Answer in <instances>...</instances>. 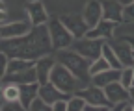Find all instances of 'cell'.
I'll use <instances>...</instances> for the list:
<instances>
[{"label": "cell", "mask_w": 134, "mask_h": 111, "mask_svg": "<svg viewBox=\"0 0 134 111\" xmlns=\"http://www.w3.org/2000/svg\"><path fill=\"white\" fill-rule=\"evenodd\" d=\"M0 52H4L9 59H32V61H36L43 56H50L54 50H52V44H50L47 24L34 26L23 37L2 39L0 41Z\"/></svg>", "instance_id": "obj_1"}, {"label": "cell", "mask_w": 134, "mask_h": 111, "mask_svg": "<svg viewBox=\"0 0 134 111\" xmlns=\"http://www.w3.org/2000/svg\"><path fill=\"white\" fill-rule=\"evenodd\" d=\"M56 63L63 65L67 70H71L78 80L82 82V85L86 87L91 82V76H90V61L86 57H82L80 54H76L73 48H65V50H58L54 54Z\"/></svg>", "instance_id": "obj_2"}, {"label": "cell", "mask_w": 134, "mask_h": 111, "mask_svg": "<svg viewBox=\"0 0 134 111\" xmlns=\"http://www.w3.org/2000/svg\"><path fill=\"white\" fill-rule=\"evenodd\" d=\"M52 85H56L62 93H65V94H75L78 89H82L84 85H82V82L78 80V78L71 72V70H67L63 65H60V63H56L54 65V69H52V72H50V80H48Z\"/></svg>", "instance_id": "obj_3"}, {"label": "cell", "mask_w": 134, "mask_h": 111, "mask_svg": "<svg viewBox=\"0 0 134 111\" xmlns=\"http://www.w3.org/2000/svg\"><path fill=\"white\" fill-rule=\"evenodd\" d=\"M47 30H48L50 44H52V50L54 52L71 48V44L75 43V37L71 35V31L62 24L60 19H50L47 22Z\"/></svg>", "instance_id": "obj_4"}, {"label": "cell", "mask_w": 134, "mask_h": 111, "mask_svg": "<svg viewBox=\"0 0 134 111\" xmlns=\"http://www.w3.org/2000/svg\"><path fill=\"white\" fill-rule=\"evenodd\" d=\"M106 41H100V39H90V37H82V39H75V43L71 44V48L80 54L82 57H86L90 63L99 59L100 54H103V46Z\"/></svg>", "instance_id": "obj_5"}, {"label": "cell", "mask_w": 134, "mask_h": 111, "mask_svg": "<svg viewBox=\"0 0 134 111\" xmlns=\"http://www.w3.org/2000/svg\"><path fill=\"white\" fill-rule=\"evenodd\" d=\"M75 94H78V96L86 102L88 106H108V107H112L110 102L106 100L104 89H103V87H97V85H93V83H90V85H86V87L78 89Z\"/></svg>", "instance_id": "obj_6"}, {"label": "cell", "mask_w": 134, "mask_h": 111, "mask_svg": "<svg viewBox=\"0 0 134 111\" xmlns=\"http://www.w3.org/2000/svg\"><path fill=\"white\" fill-rule=\"evenodd\" d=\"M34 26L30 24V21H11V22H4L0 24V39H17L26 35Z\"/></svg>", "instance_id": "obj_7"}, {"label": "cell", "mask_w": 134, "mask_h": 111, "mask_svg": "<svg viewBox=\"0 0 134 111\" xmlns=\"http://www.w3.org/2000/svg\"><path fill=\"white\" fill-rule=\"evenodd\" d=\"M60 21H62V24L71 31V35L75 37V39H82V37H86V34H88V24L84 22V19H82V15L80 13H69V15H63V17H60Z\"/></svg>", "instance_id": "obj_8"}, {"label": "cell", "mask_w": 134, "mask_h": 111, "mask_svg": "<svg viewBox=\"0 0 134 111\" xmlns=\"http://www.w3.org/2000/svg\"><path fill=\"white\" fill-rule=\"evenodd\" d=\"M80 15H82L84 22L88 24V28L97 26L103 21V6H100V0H88Z\"/></svg>", "instance_id": "obj_9"}, {"label": "cell", "mask_w": 134, "mask_h": 111, "mask_svg": "<svg viewBox=\"0 0 134 111\" xmlns=\"http://www.w3.org/2000/svg\"><path fill=\"white\" fill-rule=\"evenodd\" d=\"M117 26H119V24L110 22V21H100L97 26H93V28L88 30L86 37H90V39H100V41H106L108 43V41L114 39V31H115Z\"/></svg>", "instance_id": "obj_10"}, {"label": "cell", "mask_w": 134, "mask_h": 111, "mask_svg": "<svg viewBox=\"0 0 134 111\" xmlns=\"http://www.w3.org/2000/svg\"><path fill=\"white\" fill-rule=\"evenodd\" d=\"M26 15H28V21L32 26H45L50 21L43 2H28L26 4Z\"/></svg>", "instance_id": "obj_11"}, {"label": "cell", "mask_w": 134, "mask_h": 111, "mask_svg": "<svg viewBox=\"0 0 134 111\" xmlns=\"http://www.w3.org/2000/svg\"><path fill=\"white\" fill-rule=\"evenodd\" d=\"M56 65V59L54 56L50 54V56H43L39 59H36V65H34V69H36V74H37V83L43 85L50 80V72H52Z\"/></svg>", "instance_id": "obj_12"}, {"label": "cell", "mask_w": 134, "mask_h": 111, "mask_svg": "<svg viewBox=\"0 0 134 111\" xmlns=\"http://www.w3.org/2000/svg\"><path fill=\"white\" fill-rule=\"evenodd\" d=\"M108 44L112 46V50L115 52L117 59L121 61L123 69L125 67H132V46L125 39H112V41H108Z\"/></svg>", "instance_id": "obj_13"}, {"label": "cell", "mask_w": 134, "mask_h": 111, "mask_svg": "<svg viewBox=\"0 0 134 111\" xmlns=\"http://www.w3.org/2000/svg\"><path fill=\"white\" fill-rule=\"evenodd\" d=\"M103 21H110L115 24L123 22V6L117 0H103Z\"/></svg>", "instance_id": "obj_14"}, {"label": "cell", "mask_w": 134, "mask_h": 111, "mask_svg": "<svg viewBox=\"0 0 134 111\" xmlns=\"http://www.w3.org/2000/svg\"><path fill=\"white\" fill-rule=\"evenodd\" d=\"M104 94H106V100L110 102V106H117V104L130 102V100H129V89H125L119 82H114V83L106 85V87H104Z\"/></svg>", "instance_id": "obj_15"}, {"label": "cell", "mask_w": 134, "mask_h": 111, "mask_svg": "<svg viewBox=\"0 0 134 111\" xmlns=\"http://www.w3.org/2000/svg\"><path fill=\"white\" fill-rule=\"evenodd\" d=\"M4 83H15V85H28V83H36L37 82V74H36V69H26V70H21V72H11V74H6L2 78Z\"/></svg>", "instance_id": "obj_16"}, {"label": "cell", "mask_w": 134, "mask_h": 111, "mask_svg": "<svg viewBox=\"0 0 134 111\" xmlns=\"http://www.w3.org/2000/svg\"><path fill=\"white\" fill-rule=\"evenodd\" d=\"M37 96H39L41 100H45L47 104H50V106H52L54 102H58V100H69V94L62 93L56 85H52L50 82H47V83L39 85V93H37Z\"/></svg>", "instance_id": "obj_17"}, {"label": "cell", "mask_w": 134, "mask_h": 111, "mask_svg": "<svg viewBox=\"0 0 134 111\" xmlns=\"http://www.w3.org/2000/svg\"><path fill=\"white\" fill-rule=\"evenodd\" d=\"M119 76H121V70H117V69H106V70H103V72L91 76V82H90V83L104 89L106 85H110V83H114V82H119Z\"/></svg>", "instance_id": "obj_18"}, {"label": "cell", "mask_w": 134, "mask_h": 111, "mask_svg": "<svg viewBox=\"0 0 134 111\" xmlns=\"http://www.w3.org/2000/svg\"><path fill=\"white\" fill-rule=\"evenodd\" d=\"M37 93H39V83H28V85H21V104L24 109H28L32 106V102L37 98Z\"/></svg>", "instance_id": "obj_19"}, {"label": "cell", "mask_w": 134, "mask_h": 111, "mask_svg": "<svg viewBox=\"0 0 134 111\" xmlns=\"http://www.w3.org/2000/svg\"><path fill=\"white\" fill-rule=\"evenodd\" d=\"M2 100H4V102H19V100H21V85L4 83V89H2Z\"/></svg>", "instance_id": "obj_20"}, {"label": "cell", "mask_w": 134, "mask_h": 111, "mask_svg": "<svg viewBox=\"0 0 134 111\" xmlns=\"http://www.w3.org/2000/svg\"><path fill=\"white\" fill-rule=\"evenodd\" d=\"M103 56L104 59H106V63L110 65V69H117V70H121L123 69V65H121V61L117 59V56H115V52L112 50V46L108 44V43H104V46H103Z\"/></svg>", "instance_id": "obj_21"}, {"label": "cell", "mask_w": 134, "mask_h": 111, "mask_svg": "<svg viewBox=\"0 0 134 111\" xmlns=\"http://www.w3.org/2000/svg\"><path fill=\"white\" fill-rule=\"evenodd\" d=\"M34 65H36V61H32V59H9V65H8V72L6 74L21 72V70L32 69Z\"/></svg>", "instance_id": "obj_22"}, {"label": "cell", "mask_w": 134, "mask_h": 111, "mask_svg": "<svg viewBox=\"0 0 134 111\" xmlns=\"http://www.w3.org/2000/svg\"><path fill=\"white\" fill-rule=\"evenodd\" d=\"M106 69H110V65L106 63V59L100 56L99 59H95V61L90 63V76H95V74L103 72V70H106Z\"/></svg>", "instance_id": "obj_23"}, {"label": "cell", "mask_w": 134, "mask_h": 111, "mask_svg": "<svg viewBox=\"0 0 134 111\" xmlns=\"http://www.w3.org/2000/svg\"><path fill=\"white\" fill-rule=\"evenodd\" d=\"M84 107H86V102L78 94H71L67 100V111H84Z\"/></svg>", "instance_id": "obj_24"}, {"label": "cell", "mask_w": 134, "mask_h": 111, "mask_svg": "<svg viewBox=\"0 0 134 111\" xmlns=\"http://www.w3.org/2000/svg\"><path fill=\"white\" fill-rule=\"evenodd\" d=\"M119 83H121L125 89H129L130 85H134V82H132V67H125V69H121Z\"/></svg>", "instance_id": "obj_25"}, {"label": "cell", "mask_w": 134, "mask_h": 111, "mask_svg": "<svg viewBox=\"0 0 134 111\" xmlns=\"http://www.w3.org/2000/svg\"><path fill=\"white\" fill-rule=\"evenodd\" d=\"M28 111H52V106L47 104L45 100H41V98L37 96L36 100L32 102V106L28 107Z\"/></svg>", "instance_id": "obj_26"}, {"label": "cell", "mask_w": 134, "mask_h": 111, "mask_svg": "<svg viewBox=\"0 0 134 111\" xmlns=\"http://www.w3.org/2000/svg\"><path fill=\"white\" fill-rule=\"evenodd\" d=\"M123 22H134V2L123 6Z\"/></svg>", "instance_id": "obj_27"}, {"label": "cell", "mask_w": 134, "mask_h": 111, "mask_svg": "<svg viewBox=\"0 0 134 111\" xmlns=\"http://www.w3.org/2000/svg\"><path fill=\"white\" fill-rule=\"evenodd\" d=\"M8 65H9V57L4 54V52H0V80L6 76L8 72Z\"/></svg>", "instance_id": "obj_28"}, {"label": "cell", "mask_w": 134, "mask_h": 111, "mask_svg": "<svg viewBox=\"0 0 134 111\" xmlns=\"http://www.w3.org/2000/svg\"><path fill=\"white\" fill-rule=\"evenodd\" d=\"M2 111H28V109H24L21 102H4Z\"/></svg>", "instance_id": "obj_29"}, {"label": "cell", "mask_w": 134, "mask_h": 111, "mask_svg": "<svg viewBox=\"0 0 134 111\" xmlns=\"http://www.w3.org/2000/svg\"><path fill=\"white\" fill-rule=\"evenodd\" d=\"M52 111H67V100H58L52 104Z\"/></svg>", "instance_id": "obj_30"}, {"label": "cell", "mask_w": 134, "mask_h": 111, "mask_svg": "<svg viewBox=\"0 0 134 111\" xmlns=\"http://www.w3.org/2000/svg\"><path fill=\"white\" fill-rule=\"evenodd\" d=\"M84 111H110V107H108V106H88V104H86Z\"/></svg>", "instance_id": "obj_31"}, {"label": "cell", "mask_w": 134, "mask_h": 111, "mask_svg": "<svg viewBox=\"0 0 134 111\" xmlns=\"http://www.w3.org/2000/svg\"><path fill=\"white\" fill-rule=\"evenodd\" d=\"M8 19V11H0V24H4Z\"/></svg>", "instance_id": "obj_32"}, {"label": "cell", "mask_w": 134, "mask_h": 111, "mask_svg": "<svg viewBox=\"0 0 134 111\" xmlns=\"http://www.w3.org/2000/svg\"><path fill=\"white\" fill-rule=\"evenodd\" d=\"M129 100H130V102H134V85H130V87H129Z\"/></svg>", "instance_id": "obj_33"}, {"label": "cell", "mask_w": 134, "mask_h": 111, "mask_svg": "<svg viewBox=\"0 0 134 111\" xmlns=\"http://www.w3.org/2000/svg\"><path fill=\"white\" fill-rule=\"evenodd\" d=\"M123 111H134V109H132V104H130V102H125V104H123Z\"/></svg>", "instance_id": "obj_34"}, {"label": "cell", "mask_w": 134, "mask_h": 111, "mask_svg": "<svg viewBox=\"0 0 134 111\" xmlns=\"http://www.w3.org/2000/svg\"><path fill=\"white\" fill-rule=\"evenodd\" d=\"M110 111H123V104H117V106H112Z\"/></svg>", "instance_id": "obj_35"}, {"label": "cell", "mask_w": 134, "mask_h": 111, "mask_svg": "<svg viewBox=\"0 0 134 111\" xmlns=\"http://www.w3.org/2000/svg\"><path fill=\"white\" fill-rule=\"evenodd\" d=\"M8 9V4H6V0H0V11H6Z\"/></svg>", "instance_id": "obj_36"}, {"label": "cell", "mask_w": 134, "mask_h": 111, "mask_svg": "<svg viewBox=\"0 0 134 111\" xmlns=\"http://www.w3.org/2000/svg\"><path fill=\"white\" fill-rule=\"evenodd\" d=\"M117 2H119L121 6H129V4H132L134 0H117Z\"/></svg>", "instance_id": "obj_37"}, {"label": "cell", "mask_w": 134, "mask_h": 111, "mask_svg": "<svg viewBox=\"0 0 134 111\" xmlns=\"http://www.w3.org/2000/svg\"><path fill=\"white\" fill-rule=\"evenodd\" d=\"M2 89H4V82L0 80V98H2Z\"/></svg>", "instance_id": "obj_38"}, {"label": "cell", "mask_w": 134, "mask_h": 111, "mask_svg": "<svg viewBox=\"0 0 134 111\" xmlns=\"http://www.w3.org/2000/svg\"><path fill=\"white\" fill-rule=\"evenodd\" d=\"M2 106H4V100H2V98H0V111H2Z\"/></svg>", "instance_id": "obj_39"}, {"label": "cell", "mask_w": 134, "mask_h": 111, "mask_svg": "<svg viewBox=\"0 0 134 111\" xmlns=\"http://www.w3.org/2000/svg\"><path fill=\"white\" fill-rule=\"evenodd\" d=\"M132 82H134V65H132Z\"/></svg>", "instance_id": "obj_40"}, {"label": "cell", "mask_w": 134, "mask_h": 111, "mask_svg": "<svg viewBox=\"0 0 134 111\" xmlns=\"http://www.w3.org/2000/svg\"><path fill=\"white\" fill-rule=\"evenodd\" d=\"M28 2H41V0H28Z\"/></svg>", "instance_id": "obj_41"}, {"label": "cell", "mask_w": 134, "mask_h": 111, "mask_svg": "<svg viewBox=\"0 0 134 111\" xmlns=\"http://www.w3.org/2000/svg\"><path fill=\"white\" fill-rule=\"evenodd\" d=\"M132 65H134V50H132Z\"/></svg>", "instance_id": "obj_42"}, {"label": "cell", "mask_w": 134, "mask_h": 111, "mask_svg": "<svg viewBox=\"0 0 134 111\" xmlns=\"http://www.w3.org/2000/svg\"><path fill=\"white\" fill-rule=\"evenodd\" d=\"M130 104H132V109H134V102H130Z\"/></svg>", "instance_id": "obj_43"}, {"label": "cell", "mask_w": 134, "mask_h": 111, "mask_svg": "<svg viewBox=\"0 0 134 111\" xmlns=\"http://www.w3.org/2000/svg\"><path fill=\"white\" fill-rule=\"evenodd\" d=\"M0 41H2V39H0Z\"/></svg>", "instance_id": "obj_44"}]
</instances>
